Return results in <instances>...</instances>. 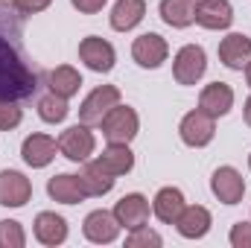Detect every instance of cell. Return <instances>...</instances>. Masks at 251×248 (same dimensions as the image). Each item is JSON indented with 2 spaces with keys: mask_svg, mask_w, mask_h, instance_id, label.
<instances>
[{
  "mask_svg": "<svg viewBox=\"0 0 251 248\" xmlns=\"http://www.w3.org/2000/svg\"><path fill=\"white\" fill-rule=\"evenodd\" d=\"M41 82L44 70L26 53L18 9H0V99H32Z\"/></svg>",
  "mask_w": 251,
  "mask_h": 248,
  "instance_id": "1",
  "label": "cell"
},
{
  "mask_svg": "<svg viewBox=\"0 0 251 248\" xmlns=\"http://www.w3.org/2000/svg\"><path fill=\"white\" fill-rule=\"evenodd\" d=\"M102 137L108 143H131L137 137V128H140V120H137V111L128 108V105H114L105 117H102Z\"/></svg>",
  "mask_w": 251,
  "mask_h": 248,
  "instance_id": "2",
  "label": "cell"
},
{
  "mask_svg": "<svg viewBox=\"0 0 251 248\" xmlns=\"http://www.w3.org/2000/svg\"><path fill=\"white\" fill-rule=\"evenodd\" d=\"M56 143H59V152H62L67 161H73V164L88 161L94 155V149H97V137H94L91 125H85V123L64 128Z\"/></svg>",
  "mask_w": 251,
  "mask_h": 248,
  "instance_id": "3",
  "label": "cell"
},
{
  "mask_svg": "<svg viewBox=\"0 0 251 248\" xmlns=\"http://www.w3.org/2000/svg\"><path fill=\"white\" fill-rule=\"evenodd\" d=\"M117 102H120V88H114V85H100V88H94V91L82 99V105H79V123L100 125L102 117H105Z\"/></svg>",
  "mask_w": 251,
  "mask_h": 248,
  "instance_id": "4",
  "label": "cell"
},
{
  "mask_svg": "<svg viewBox=\"0 0 251 248\" xmlns=\"http://www.w3.org/2000/svg\"><path fill=\"white\" fill-rule=\"evenodd\" d=\"M207 70V56L199 44H184L173 59V76L178 85H196Z\"/></svg>",
  "mask_w": 251,
  "mask_h": 248,
  "instance_id": "5",
  "label": "cell"
},
{
  "mask_svg": "<svg viewBox=\"0 0 251 248\" xmlns=\"http://www.w3.org/2000/svg\"><path fill=\"white\" fill-rule=\"evenodd\" d=\"M79 59L85 62L88 70H94V73H108L114 67V62H117V53H114V47L105 38L88 35V38L79 41Z\"/></svg>",
  "mask_w": 251,
  "mask_h": 248,
  "instance_id": "6",
  "label": "cell"
},
{
  "mask_svg": "<svg viewBox=\"0 0 251 248\" xmlns=\"http://www.w3.org/2000/svg\"><path fill=\"white\" fill-rule=\"evenodd\" d=\"M167 56H170V44L158 32H143L131 44V59L140 64V67H146V70L161 67V64L167 62Z\"/></svg>",
  "mask_w": 251,
  "mask_h": 248,
  "instance_id": "7",
  "label": "cell"
},
{
  "mask_svg": "<svg viewBox=\"0 0 251 248\" xmlns=\"http://www.w3.org/2000/svg\"><path fill=\"white\" fill-rule=\"evenodd\" d=\"M178 134H181V140H184L187 146L201 149V146H207V143L213 140L216 123H213L210 114H204L201 108H196V111L184 114V120H181V125H178Z\"/></svg>",
  "mask_w": 251,
  "mask_h": 248,
  "instance_id": "8",
  "label": "cell"
},
{
  "mask_svg": "<svg viewBox=\"0 0 251 248\" xmlns=\"http://www.w3.org/2000/svg\"><path fill=\"white\" fill-rule=\"evenodd\" d=\"M82 234H85V240H91V243H97V246H108V243L117 240L120 222H117V216L108 213V210H94V213L85 216Z\"/></svg>",
  "mask_w": 251,
  "mask_h": 248,
  "instance_id": "9",
  "label": "cell"
},
{
  "mask_svg": "<svg viewBox=\"0 0 251 248\" xmlns=\"http://www.w3.org/2000/svg\"><path fill=\"white\" fill-rule=\"evenodd\" d=\"M210 190L222 204H240L246 196V181L234 167H219L210 175Z\"/></svg>",
  "mask_w": 251,
  "mask_h": 248,
  "instance_id": "10",
  "label": "cell"
},
{
  "mask_svg": "<svg viewBox=\"0 0 251 248\" xmlns=\"http://www.w3.org/2000/svg\"><path fill=\"white\" fill-rule=\"evenodd\" d=\"M111 213L117 216L120 228L134 231V228H140V225H146V222H149V198H146V196H140V193H128V196H123V198L114 204V210H111Z\"/></svg>",
  "mask_w": 251,
  "mask_h": 248,
  "instance_id": "11",
  "label": "cell"
},
{
  "mask_svg": "<svg viewBox=\"0 0 251 248\" xmlns=\"http://www.w3.org/2000/svg\"><path fill=\"white\" fill-rule=\"evenodd\" d=\"M29 198H32V184L24 173L18 170L0 173V204L3 207H24Z\"/></svg>",
  "mask_w": 251,
  "mask_h": 248,
  "instance_id": "12",
  "label": "cell"
},
{
  "mask_svg": "<svg viewBox=\"0 0 251 248\" xmlns=\"http://www.w3.org/2000/svg\"><path fill=\"white\" fill-rule=\"evenodd\" d=\"M219 62L228 70H246L251 62V38L243 32H231L219 41Z\"/></svg>",
  "mask_w": 251,
  "mask_h": 248,
  "instance_id": "13",
  "label": "cell"
},
{
  "mask_svg": "<svg viewBox=\"0 0 251 248\" xmlns=\"http://www.w3.org/2000/svg\"><path fill=\"white\" fill-rule=\"evenodd\" d=\"M196 24L204 29H228L234 24V6L228 0H199Z\"/></svg>",
  "mask_w": 251,
  "mask_h": 248,
  "instance_id": "14",
  "label": "cell"
},
{
  "mask_svg": "<svg viewBox=\"0 0 251 248\" xmlns=\"http://www.w3.org/2000/svg\"><path fill=\"white\" fill-rule=\"evenodd\" d=\"M199 108L204 114H210L213 120L216 117H225L234 108V91H231V85H225V82L204 85V91L199 94Z\"/></svg>",
  "mask_w": 251,
  "mask_h": 248,
  "instance_id": "15",
  "label": "cell"
},
{
  "mask_svg": "<svg viewBox=\"0 0 251 248\" xmlns=\"http://www.w3.org/2000/svg\"><path fill=\"white\" fill-rule=\"evenodd\" d=\"M56 149H59L56 137H50V134H29L24 140V146H21V158L26 161V167L44 170L56 158Z\"/></svg>",
  "mask_w": 251,
  "mask_h": 248,
  "instance_id": "16",
  "label": "cell"
},
{
  "mask_svg": "<svg viewBox=\"0 0 251 248\" xmlns=\"http://www.w3.org/2000/svg\"><path fill=\"white\" fill-rule=\"evenodd\" d=\"M210 225H213V216L201 204H184V210L176 219V228L184 240H201L210 231Z\"/></svg>",
  "mask_w": 251,
  "mask_h": 248,
  "instance_id": "17",
  "label": "cell"
},
{
  "mask_svg": "<svg viewBox=\"0 0 251 248\" xmlns=\"http://www.w3.org/2000/svg\"><path fill=\"white\" fill-rule=\"evenodd\" d=\"M94 164H97L100 170H105L108 175L120 178L126 173H131V167H134V152L128 149V143H108V146L102 149V155H97Z\"/></svg>",
  "mask_w": 251,
  "mask_h": 248,
  "instance_id": "18",
  "label": "cell"
},
{
  "mask_svg": "<svg viewBox=\"0 0 251 248\" xmlns=\"http://www.w3.org/2000/svg\"><path fill=\"white\" fill-rule=\"evenodd\" d=\"M32 225H35V240L41 246H62L67 240V222H64V216L53 213V210L38 213Z\"/></svg>",
  "mask_w": 251,
  "mask_h": 248,
  "instance_id": "19",
  "label": "cell"
},
{
  "mask_svg": "<svg viewBox=\"0 0 251 248\" xmlns=\"http://www.w3.org/2000/svg\"><path fill=\"white\" fill-rule=\"evenodd\" d=\"M47 193L53 201H62V204H79L82 198H88L85 187L79 181V175H70V173H59L47 181Z\"/></svg>",
  "mask_w": 251,
  "mask_h": 248,
  "instance_id": "20",
  "label": "cell"
},
{
  "mask_svg": "<svg viewBox=\"0 0 251 248\" xmlns=\"http://www.w3.org/2000/svg\"><path fill=\"white\" fill-rule=\"evenodd\" d=\"M44 82H47L50 94L64 97V99L76 97L79 88H82V76H79V70L70 67V64H59V67H53L50 73H44Z\"/></svg>",
  "mask_w": 251,
  "mask_h": 248,
  "instance_id": "21",
  "label": "cell"
},
{
  "mask_svg": "<svg viewBox=\"0 0 251 248\" xmlns=\"http://www.w3.org/2000/svg\"><path fill=\"white\" fill-rule=\"evenodd\" d=\"M184 210V193L178 187H161L155 193V201H152V213L164 222V225H176L178 213Z\"/></svg>",
  "mask_w": 251,
  "mask_h": 248,
  "instance_id": "22",
  "label": "cell"
},
{
  "mask_svg": "<svg viewBox=\"0 0 251 248\" xmlns=\"http://www.w3.org/2000/svg\"><path fill=\"white\" fill-rule=\"evenodd\" d=\"M196 3L199 0H161V21L173 29H187L196 21Z\"/></svg>",
  "mask_w": 251,
  "mask_h": 248,
  "instance_id": "23",
  "label": "cell"
},
{
  "mask_svg": "<svg viewBox=\"0 0 251 248\" xmlns=\"http://www.w3.org/2000/svg\"><path fill=\"white\" fill-rule=\"evenodd\" d=\"M146 15V0H117L111 9V29L128 32L134 29Z\"/></svg>",
  "mask_w": 251,
  "mask_h": 248,
  "instance_id": "24",
  "label": "cell"
},
{
  "mask_svg": "<svg viewBox=\"0 0 251 248\" xmlns=\"http://www.w3.org/2000/svg\"><path fill=\"white\" fill-rule=\"evenodd\" d=\"M79 181H82V187H85V193L88 196H105V193H111L114 190V175H108L105 170H100L94 161L91 164H85V170L79 173Z\"/></svg>",
  "mask_w": 251,
  "mask_h": 248,
  "instance_id": "25",
  "label": "cell"
},
{
  "mask_svg": "<svg viewBox=\"0 0 251 248\" xmlns=\"http://www.w3.org/2000/svg\"><path fill=\"white\" fill-rule=\"evenodd\" d=\"M67 114H70V108H67V99L64 97H56V94H44L41 99H38V117L44 120V123H64L67 120Z\"/></svg>",
  "mask_w": 251,
  "mask_h": 248,
  "instance_id": "26",
  "label": "cell"
},
{
  "mask_svg": "<svg viewBox=\"0 0 251 248\" xmlns=\"http://www.w3.org/2000/svg\"><path fill=\"white\" fill-rule=\"evenodd\" d=\"M24 246H26V234H24L21 222L3 219L0 222V248H24Z\"/></svg>",
  "mask_w": 251,
  "mask_h": 248,
  "instance_id": "27",
  "label": "cell"
},
{
  "mask_svg": "<svg viewBox=\"0 0 251 248\" xmlns=\"http://www.w3.org/2000/svg\"><path fill=\"white\" fill-rule=\"evenodd\" d=\"M24 120V111L15 99H0V131H12Z\"/></svg>",
  "mask_w": 251,
  "mask_h": 248,
  "instance_id": "28",
  "label": "cell"
},
{
  "mask_svg": "<svg viewBox=\"0 0 251 248\" xmlns=\"http://www.w3.org/2000/svg\"><path fill=\"white\" fill-rule=\"evenodd\" d=\"M164 240H161V234L158 231H152L149 225H140V228H134L128 237H126V246L128 248H140V246H161Z\"/></svg>",
  "mask_w": 251,
  "mask_h": 248,
  "instance_id": "29",
  "label": "cell"
},
{
  "mask_svg": "<svg viewBox=\"0 0 251 248\" xmlns=\"http://www.w3.org/2000/svg\"><path fill=\"white\" fill-rule=\"evenodd\" d=\"M231 246L234 248H251V222H237L231 228Z\"/></svg>",
  "mask_w": 251,
  "mask_h": 248,
  "instance_id": "30",
  "label": "cell"
},
{
  "mask_svg": "<svg viewBox=\"0 0 251 248\" xmlns=\"http://www.w3.org/2000/svg\"><path fill=\"white\" fill-rule=\"evenodd\" d=\"M50 3H53V0H15V9H18L21 18H26V15H38V12H44Z\"/></svg>",
  "mask_w": 251,
  "mask_h": 248,
  "instance_id": "31",
  "label": "cell"
},
{
  "mask_svg": "<svg viewBox=\"0 0 251 248\" xmlns=\"http://www.w3.org/2000/svg\"><path fill=\"white\" fill-rule=\"evenodd\" d=\"M73 3V9H79L82 15H97V12H102V6L108 3V0H70Z\"/></svg>",
  "mask_w": 251,
  "mask_h": 248,
  "instance_id": "32",
  "label": "cell"
},
{
  "mask_svg": "<svg viewBox=\"0 0 251 248\" xmlns=\"http://www.w3.org/2000/svg\"><path fill=\"white\" fill-rule=\"evenodd\" d=\"M243 117H246V123L251 125V97L246 99V108H243Z\"/></svg>",
  "mask_w": 251,
  "mask_h": 248,
  "instance_id": "33",
  "label": "cell"
},
{
  "mask_svg": "<svg viewBox=\"0 0 251 248\" xmlns=\"http://www.w3.org/2000/svg\"><path fill=\"white\" fill-rule=\"evenodd\" d=\"M0 9H15V0H0Z\"/></svg>",
  "mask_w": 251,
  "mask_h": 248,
  "instance_id": "34",
  "label": "cell"
},
{
  "mask_svg": "<svg viewBox=\"0 0 251 248\" xmlns=\"http://www.w3.org/2000/svg\"><path fill=\"white\" fill-rule=\"evenodd\" d=\"M246 82H249V88H251V62H249V67H246Z\"/></svg>",
  "mask_w": 251,
  "mask_h": 248,
  "instance_id": "35",
  "label": "cell"
},
{
  "mask_svg": "<svg viewBox=\"0 0 251 248\" xmlns=\"http://www.w3.org/2000/svg\"><path fill=\"white\" fill-rule=\"evenodd\" d=\"M249 167H251V155H249Z\"/></svg>",
  "mask_w": 251,
  "mask_h": 248,
  "instance_id": "36",
  "label": "cell"
}]
</instances>
